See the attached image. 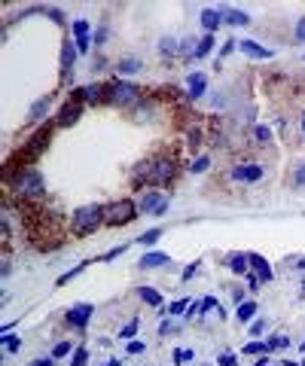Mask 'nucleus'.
<instances>
[{
    "mask_svg": "<svg viewBox=\"0 0 305 366\" xmlns=\"http://www.w3.org/2000/svg\"><path fill=\"white\" fill-rule=\"evenodd\" d=\"M134 214H137V205L131 199H119V202H113L110 208H104V220H107L110 226H125V223H131Z\"/></svg>",
    "mask_w": 305,
    "mask_h": 366,
    "instance_id": "f257e3e1",
    "label": "nucleus"
},
{
    "mask_svg": "<svg viewBox=\"0 0 305 366\" xmlns=\"http://www.w3.org/2000/svg\"><path fill=\"white\" fill-rule=\"evenodd\" d=\"M104 220V208H98V205H86V208H80L73 214V229L80 232V235H89L98 223Z\"/></svg>",
    "mask_w": 305,
    "mask_h": 366,
    "instance_id": "f03ea898",
    "label": "nucleus"
},
{
    "mask_svg": "<svg viewBox=\"0 0 305 366\" xmlns=\"http://www.w3.org/2000/svg\"><path fill=\"white\" fill-rule=\"evenodd\" d=\"M43 174L40 171H22L16 177V196H25V199H34V196H43Z\"/></svg>",
    "mask_w": 305,
    "mask_h": 366,
    "instance_id": "7ed1b4c3",
    "label": "nucleus"
},
{
    "mask_svg": "<svg viewBox=\"0 0 305 366\" xmlns=\"http://www.w3.org/2000/svg\"><path fill=\"white\" fill-rule=\"evenodd\" d=\"M110 98L125 107V104H134V101L140 98V89L131 86V83H113V86H110Z\"/></svg>",
    "mask_w": 305,
    "mask_h": 366,
    "instance_id": "20e7f679",
    "label": "nucleus"
},
{
    "mask_svg": "<svg viewBox=\"0 0 305 366\" xmlns=\"http://www.w3.org/2000/svg\"><path fill=\"white\" fill-rule=\"evenodd\" d=\"M262 174H265V171H262L259 165H241V168L232 171V177L241 180V183H256V180H262Z\"/></svg>",
    "mask_w": 305,
    "mask_h": 366,
    "instance_id": "39448f33",
    "label": "nucleus"
},
{
    "mask_svg": "<svg viewBox=\"0 0 305 366\" xmlns=\"http://www.w3.org/2000/svg\"><path fill=\"white\" fill-rule=\"evenodd\" d=\"M171 177H174V165L171 162H156V165H152L149 180L156 183V187H159V183H165V180H171Z\"/></svg>",
    "mask_w": 305,
    "mask_h": 366,
    "instance_id": "423d86ee",
    "label": "nucleus"
},
{
    "mask_svg": "<svg viewBox=\"0 0 305 366\" xmlns=\"http://www.w3.org/2000/svg\"><path fill=\"white\" fill-rule=\"evenodd\" d=\"M73 58H76V46L73 43H64L61 49V67H64V80L73 77Z\"/></svg>",
    "mask_w": 305,
    "mask_h": 366,
    "instance_id": "0eeeda50",
    "label": "nucleus"
},
{
    "mask_svg": "<svg viewBox=\"0 0 305 366\" xmlns=\"http://www.w3.org/2000/svg\"><path fill=\"white\" fill-rule=\"evenodd\" d=\"M89 317H92V305H76V308L67 311V320H70L73 326H86Z\"/></svg>",
    "mask_w": 305,
    "mask_h": 366,
    "instance_id": "6e6552de",
    "label": "nucleus"
},
{
    "mask_svg": "<svg viewBox=\"0 0 305 366\" xmlns=\"http://www.w3.org/2000/svg\"><path fill=\"white\" fill-rule=\"evenodd\" d=\"M80 110H83V107L76 104V101H73V104H67L61 113H58V125H64V128H67V125H73L76 119H80Z\"/></svg>",
    "mask_w": 305,
    "mask_h": 366,
    "instance_id": "1a4fd4ad",
    "label": "nucleus"
},
{
    "mask_svg": "<svg viewBox=\"0 0 305 366\" xmlns=\"http://www.w3.org/2000/svg\"><path fill=\"white\" fill-rule=\"evenodd\" d=\"M238 49L241 52H247L250 58H272V49H262L259 43H253V40H241L238 43Z\"/></svg>",
    "mask_w": 305,
    "mask_h": 366,
    "instance_id": "9d476101",
    "label": "nucleus"
},
{
    "mask_svg": "<svg viewBox=\"0 0 305 366\" xmlns=\"http://www.w3.org/2000/svg\"><path fill=\"white\" fill-rule=\"evenodd\" d=\"M205 86H208V77H205V73H189V101H193V98H202Z\"/></svg>",
    "mask_w": 305,
    "mask_h": 366,
    "instance_id": "9b49d317",
    "label": "nucleus"
},
{
    "mask_svg": "<svg viewBox=\"0 0 305 366\" xmlns=\"http://www.w3.org/2000/svg\"><path fill=\"white\" fill-rule=\"evenodd\" d=\"M168 263H171L168 253H146V256H140L137 269H156V266H168Z\"/></svg>",
    "mask_w": 305,
    "mask_h": 366,
    "instance_id": "f8f14e48",
    "label": "nucleus"
},
{
    "mask_svg": "<svg viewBox=\"0 0 305 366\" xmlns=\"http://www.w3.org/2000/svg\"><path fill=\"white\" fill-rule=\"evenodd\" d=\"M162 202H165V199H162V193H156V190L146 193V196L140 199V214H156V208H159Z\"/></svg>",
    "mask_w": 305,
    "mask_h": 366,
    "instance_id": "ddd939ff",
    "label": "nucleus"
},
{
    "mask_svg": "<svg viewBox=\"0 0 305 366\" xmlns=\"http://www.w3.org/2000/svg\"><path fill=\"white\" fill-rule=\"evenodd\" d=\"M220 16H223L229 25H238V28L250 22V19H247V13H241V10H232V7H220Z\"/></svg>",
    "mask_w": 305,
    "mask_h": 366,
    "instance_id": "4468645a",
    "label": "nucleus"
},
{
    "mask_svg": "<svg viewBox=\"0 0 305 366\" xmlns=\"http://www.w3.org/2000/svg\"><path fill=\"white\" fill-rule=\"evenodd\" d=\"M220 25H223L220 10H202V28H205V31H217Z\"/></svg>",
    "mask_w": 305,
    "mask_h": 366,
    "instance_id": "2eb2a0df",
    "label": "nucleus"
},
{
    "mask_svg": "<svg viewBox=\"0 0 305 366\" xmlns=\"http://www.w3.org/2000/svg\"><path fill=\"white\" fill-rule=\"evenodd\" d=\"M49 98H40V101H34V107L28 110V122H37L40 116H46V110H49Z\"/></svg>",
    "mask_w": 305,
    "mask_h": 366,
    "instance_id": "dca6fc26",
    "label": "nucleus"
},
{
    "mask_svg": "<svg viewBox=\"0 0 305 366\" xmlns=\"http://www.w3.org/2000/svg\"><path fill=\"white\" fill-rule=\"evenodd\" d=\"M247 260H250V263L256 266V272H259V278H262V281H272V269H269V263H265V260H262V256H256V253H250V256H247Z\"/></svg>",
    "mask_w": 305,
    "mask_h": 366,
    "instance_id": "f3484780",
    "label": "nucleus"
},
{
    "mask_svg": "<svg viewBox=\"0 0 305 366\" xmlns=\"http://www.w3.org/2000/svg\"><path fill=\"white\" fill-rule=\"evenodd\" d=\"M247 263H250V260H247L244 253H232V256H229V269H232L235 275H244V272H247Z\"/></svg>",
    "mask_w": 305,
    "mask_h": 366,
    "instance_id": "a211bd4d",
    "label": "nucleus"
},
{
    "mask_svg": "<svg viewBox=\"0 0 305 366\" xmlns=\"http://www.w3.org/2000/svg\"><path fill=\"white\" fill-rule=\"evenodd\" d=\"M137 293H140V299H143L146 305H162V293H159V290H152V287H140Z\"/></svg>",
    "mask_w": 305,
    "mask_h": 366,
    "instance_id": "6ab92c4d",
    "label": "nucleus"
},
{
    "mask_svg": "<svg viewBox=\"0 0 305 366\" xmlns=\"http://www.w3.org/2000/svg\"><path fill=\"white\" fill-rule=\"evenodd\" d=\"M140 67H143V64H140L137 58H122V61L116 64V70H119V73H137Z\"/></svg>",
    "mask_w": 305,
    "mask_h": 366,
    "instance_id": "aec40b11",
    "label": "nucleus"
},
{
    "mask_svg": "<svg viewBox=\"0 0 305 366\" xmlns=\"http://www.w3.org/2000/svg\"><path fill=\"white\" fill-rule=\"evenodd\" d=\"M253 314H256V302H241V305H238V320H241V323H247Z\"/></svg>",
    "mask_w": 305,
    "mask_h": 366,
    "instance_id": "412c9836",
    "label": "nucleus"
},
{
    "mask_svg": "<svg viewBox=\"0 0 305 366\" xmlns=\"http://www.w3.org/2000/svg\"><path fill=\"white\" fill-rule=\"evenodd\" d=\"M86 360H89V351L86 348H76L73 357H70V366H86Z\"/></svg>",
    "mask_w": 305,
    "mask_h": 366,
    "instance_id": "4be33fe9",
    "label": "nucleus"
},
{
    "mask_svg": "<svg viewBox=\"0 0 305 366\" xmlns=\"http://www.w3.org/2000/svg\"><path fill=\"white\" fill-rule=\"evenodd\" d=\"M174 46H177V43H174V37H162V43H159V52H162V55H174V52H177Z\"/></svg>",
    "mask_w": 305,
    "mask_h": 366,
    "instance_id": "5701e85b",
    "label": "nucleus"
},
{
    "mask_svg": "<svg viewBox=\"0 0 305 366\" xmlns=\"http://www.w3.org/2000/svg\"><path fill=\"white\" fill-rule=\"evenodd\" d=\"M73 34H76V40H80V37H89V22L86 19H76L73 22Z\"/></svg>",
    "mask_w": 305,
    "mask_h": 366,
    "instance_id": "b1692460",
    "label": "nucleus"
},
{
    "mask_svg": "<svg viewBox=\"0 0 305 366\" xmlns=\"http://www.w3.org/2000/svg\"><path fill=\"white\" fill-rule=\"evenodd\" d=\"M265 345H269V351H275V348H287V345H290V339L278 333V336H272V339H269V342H265Z\"/></svg>",
    "mask_w": 305,
    "mask_h": 366,
    "instance_id": "393cba45",
    "label": "nucleus"
},
{
    "mask_svg": "<svg viewBox=\"0 0 305 366\" xmlns=\"http://www.w3.org/2000/svg\"><path fill=\"white\" fill-rule=\"evenodd\" d=\"M4 348H7V351L13 354V351H19V348H22V339H19V336H10V333H7V336H4Z\"/></svg>",
    "mask_w": 305,
    "mask_h": 366,
    "instance_id": "a878e982",
    "label": "nucleus"
},
{
    "mask_svg": "<svg viewBox=\"0 0 305 366\" xmlns=\"http://www.w3.org/2000/svg\"><path fill=\"white\" fill-rule=\"evenodd\" d=\"M70 351H73V345H70V342H58V345H55V348H52V357H55V360H58V357H67V354H70Z\"/></svg>",
    "mask_w": 305,
    "mask_h": 366,
    "instance_id": "bb28decb",
    "label": "nucleus"
},
{
    "mask_svg": "<svg viewBox=\"0 0 305 366\" xmlns=\"http://www.w3.org/2000/svg\"><path fill=\"white\" fill-rule=\"evenodd\" d=\"M159 238H162V229H149V232L140 235V244H156Z\"/></svg>",
    "mask_w": 305,
    "mask_h": 366,
    "instance_id": "cd10ccee",
    "label": "nucleus"
},
{
    "mask_svg": "<svg viewBox=\"0 0 305 366\" xmlns=\"http://www.w3.org/2000/svg\"><path fill=\"white\" fill-rule=\"evenodd\" d=\"M211 46H214V37H205V40L199 43V49H196V58H205L211 52Z\"/></svg>",
    "mask_w": 305,
    "mask_h": 366,
    "instance_id": "c85d7f7f",
    "label": "nucleus"
},
{
    "mask_svg": "<svg viewBox=\"0 0 305 366\" xmlns=\"http://www.w3.org/2000/svg\"><path fill=\"white\" fill-rule=\"evenodd\" d=\"M83 98L86 101H101V86H86L83 89Z\"/></svg>",
    "mask_w": 305,
    "mask_h": 366,
    "instance_id": "c756f323",
    "label": "nucleus"
},
{
    "mask_svg": "<svg viewBox=\"0 0 305 366\" xmlns=\"http://www.w3.org/2000/svg\"><path fill=\"white\" fill-rule=\"evenodd\" d=\"M208 165H211V159H205V156H202V159H196V162H193V168H189V171H193V174H205V171H208Z\"/></svg>",
    "mask_w": 305,
    "mask_h": 366,
    "instance_id": "7c9ffc66",
    "label": "nucleus"
},
{
    "mask_svg": "<svg viewBox=\"0 0 305 366\" xmlns=\"http://www.w3.org/2000/svg\"><path fill=\"white\" fill-rule=\"evenodd\" d=\"M196 49H199L196 40H183V43H180V52H183V55H193V58H196Z\"/></svg>",
    "mask_w": 305,
    "mask_h": 366,
    "instance_id": "2f4dec72",
    "label": "nucleus"
},
{
    "mask_svg": "<svg viewBox=\"0 0 305 366\" xmlns=\"http://www.w3.org/2000/svg\"><path fill=\"white\" fill-rule=\"evenodd\" d=\"M256 140H262V143H269V140H272V131L265 128V125H256Z\"/></svg>",
    "mask_w": 305,
    "mask_h": 366,
    "instance_id": "473e14b6",
    "label": "nucleus"
},
{
    "mask_svg": "<svg viewBox=\"0 0 305 366\" xmlns=\"http://www.w3.org/2000/svg\"><path fill=\"white\" fill-rule=\"evenodd\" d=\"M259 351L265 354V351H269V345H259V342H250V345L244 348V354H259Z\"/></svg>",
    "mask_w": 305,
    "mask_h": 366,
    "instance_id": "72a5a7b5",
    "label": "nucleus"
},
{
    "mask_svg": "<svg viewBox=\"0 0 305 366\" xmlns=\"http://www.w3.org/2000/svg\"><path fill=\"white\" fill-rule=\"evenodd\" d=\"M211 308H220V305H217V299H214V296H208V299H205V302H202V305H199V311H202V314H208V311H211Z\"/></svg>",
    "mask_w": 305,
    "mask_h": 366,
    "instance_id": "f704fd0d",
    "label": "nucleus"
},
{
    "mask_svg": "<svg viewBox=\"0 0 305 366\" xmlns=\"http://www.w3.org/2000/svg\"><path fill=\"white\" fill-rule=\"evenodd\" d=\"M83 269H86V266H76V269H70V272H67V275H61V278H58V284H67V281H70V278H76V275H80V272H83Z\"/></svg>",
    "mask_w": 305,
    "mask_h": 366,
    "instance_id": "c9c22d12",
    "label": "nucleus"
},
{
    "mask_svg": "<svg viewBox=\"0 0 305 366\" xmlns=\"http://www.w3.org/2000/svg\"><path fill=\"white\" fill-rule=\"evenodd\" d=\"M134 333H137V320H131V323H128V326L122 329V333H119V336H122V339H131Z\"/></svg>",
    "mask_w": 305,
    "mask_h": 366,
    "instance_id": "e433bc0d",
    "label": "nucleus"
},
{
    "mask_svg": "<svg viewBox=\"0 0 305 366\" xmlns=\"http://www.w3.org/2000/svg\"><path fill=\"white\" fill-rule=\"evenodd\" d=\"M143 348H146V345H143L140 339H134V342H128V354H140Z\"/></svg>",
    "mask_w": 305,
    "mask_h": 366,
    "instance_id": "4c0bfd02",
    "label": "nucleus"
},
{
    "mask_svg": "<svg viewBox=\"0 0 305 366\" xmlns=\"http://www.w3.org/2000/svg\"><path fill=\"white\" fill-rule=\"evenodd\" d=\"M174 329H177V323H171V320H162L159 323V333L165 336V333H174Z\"/></svg>",
    "mask_w": 305,
    "mask_h": 366,
    "instance_id": "58836bf2",
    "label": "nucleus"
},
{
    "mask_svg": "<svg viewBox=\"0 0 305 366\" xmlns=\"http://www.w3.org/2000/svg\"><path fill=\"white\" fill-rule=\"evenodd\" d=\"M235 363H238L235 354H223V357H220V366H235Z\"/></svg>",
    "mask_w": 305,
    "mask_h": 366,
    "instance_id": "ea45409f",
    "label": "nucleus"
},
{
    "mask_svg": "<svg viewBox=\"0 0 305 366\" xmlns=\"http://www.w3.org/2000/svg\"><path fill=\"white\" fill-rule=\"evenodd\" d=\"M186 360H193V351H177L174 354V363H186Z\"/></svg>",
    "mask_w": 305,
    "mask_h": 366,
    "instance_id": "a19ab883",
    "label": "nucleus"
},
{
    "mask_svg": "<svg viewBox=\"0 0 305 366\" xmlns=\"http://www.w3.org/2000/svg\"><path fill=\"white\" fill-rule=\"evenodd\" d=\"M296 40L305 43V19H299V25H296Z\"/></svg>",
    "mask_w": 305,
    "mask_h": 366,
    "instance_id": "79ce46f5",
    "label": "nucleus"
},
{
    "mask_svg": "<svg viewBox=\"0 0 305 366\" xmlns=\"http://www.w3.org/2000/svg\"><path fill=\"white\" fill-rule=\"evenodd\" d=\"M293 180H296V187H305V165L296 168V177H293Z\"/></svg>",
    "mask_w": 305,
    "mask_h": 366,
    "instance_id": "37998d69",
    "label": "nucleus"
},
{
    "mask_svg": "<svg viewBox=\"0 0 305 366\" xmlns=\"http://www.w3.org/2000/svg\"><path fill=\"white\" fill-rule=\"evenodd\" d=\"M76 52H89V37H80V40H76Z\"/></svg>",
    "mask_w": 305,
    "mask_h": 366,
    "instance_id": "c03bdc74",
    "label": "nucleus"
},
{
    "mask_svg": "<svg viewBox=\"0 0 305 366\" xmlns=\"http://www.w3.org/2000/svg\"><path fill=\"white\" fill-rule=\"evenodd\" d=\"M262 329H265V320H256V323L250 326V333H253V336H262Z\"/></svg>",
    "mask_w": 305,
    "mask_h": 366,
    "instance_id": "a18cd8bd",
    "label": "nucleus"
},
{
    "mask_svg": "<svg viewBox=\"0 0 305 366\" xmlns=\"http://www.w3.org/2000/svg\"><path fill=\"white\" fill-rule=\"evenodd\" d=\"M52 360H55V357H52V354H49V357H40V360H34V363H31V366H52Z\"/></svg>",
    "mask_w": 305,
    "mask_h": 366,
    "instance_id": "49530a36",
    "label": "nucleus"
},
{
    "mask_svg": "<svg viewBox=\"0 0 305 366\" xmlns=\"http://www.w3.org/2000/svg\"><path fill=\"white\" fill-rule=\"evenodd\" d=\"M183 311H186V302H183V299H180V302H174V305H171V314H183Z\"/></svg>",
    "mask_w": 305,
    "mask_h": 366,
    "instance_id": "de8ad7c7",
    "label": "nucleus"
},
{
    "mask_svg": "<svg viewBox=\"0 0 305 366\" xmlns=\"http://www.w3.org/2000/svg\"><path fill=\"white\" fill-rule=\"evenodd\" d=\"M232 49H235V40H229V43H226V46H223L220 52H223V55H229V52H232Z\"/></svg>",
    "mask_w": 305,
    "mask_h": 366,
    "instance_id": "09e8293b",
    "label": "nucleus"
},
{
    "mask_svg": "<svg viewBox=\"0 0 305 366\" xmlns=\"http://www.w3.org/2000/svg\"><path fill=\"white\" fill-rule=\"evenodd\" d=\"M104 366H122V363H119V360H113V363H104Z\"/></svg>",
    "mask_w": 305,
    "mask_h": 366,
    "instance_id": "8fccbe9b",
    "label": "nucleus"
},
{
    "mask_svg": "<svg viewBox=\"0 0 305 366\" xmlns=\"http://www.w3.org/2000/svg\"><path fill=\"white\" fill-rule=\"evenodd\" d=\"M284 366H299V363H290V360H287V363H284Z\"/></svg>",
    "mask_w": 305,
    "mask_h": 366,
    "instance_id": "3c124183",
    "label": "nucleus"
},
{
    "mask_svg": "<svg viewBox=\"0 0 305 366\" xmlns=\"http://www.w3.org/2000/svg\"><path fill=\"white\" fill-rule=\"evenodd\" d=\"M302 131H305V116H302Z\"/></svg>",
    "mask_w": 305,
    "mask_h": 366,
    "instance_id": "603ef678",
    "label": "nucleus"
},
{
    "mask_svg": "<svg viewBox=\"0 0 305 366\" xmlns=\"http://www.w3.org/2000/svg\"><path fill=\"white\" fill-rule=\"evenodd\" d=\"M302 351H305V342H302Z\"/></svg>",
    "mask_w": 305,
    "mask_h": 366,
    "instance_id": "864d4df0",
    "label": "nucleus"
},
{
    "mask_svg": "<svg viewBox=\"0 0 305 366\" xmlns=\"http://www.w3.org/2000/svg\"><path fill=\"white\" fill-rule=\"evenodd\" d=\"M302 290H305V284H302Z\"/></svg>",
    "mask_w": 305,
    "mask_h": 366,
    "instance_id": "5fc2aeb1",
    "label": "nucleus"
},
{
    "mask_svg": "<svg viewBox=\"0 0 305 366\" xmlns=\"http://www.w3.org/2000/svg\"><path fill=\"white\" fill-rule=\"evenodd\" d=\"M302 366H305V363H302Z\"/></svg>",
    "mask_w": 305,
    "mask_h": 366,
    "instance_id": "6e6d98bb",
    "label": "nucleus"
}]
</instances>
